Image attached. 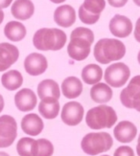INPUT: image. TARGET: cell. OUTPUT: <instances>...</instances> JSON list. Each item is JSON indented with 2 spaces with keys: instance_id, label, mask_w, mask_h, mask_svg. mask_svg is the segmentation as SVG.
Instances as JSON below:
<instances>
[{
  "instance_id": "e0dca14e",
  "label": "cell",
  "mask_w": 140,
  "mask_h": 156,
  "mask_svg": "<svg viewBox=\"0 0 140 156\" xmlns=\"http://www.w3.org/2000/svg\"><path fill=\"white\" fill-rule=\"evenodd\" d=\"M44 124L42 119L36 113H29L21 120V129L30 136H38L43 130Z\"/></svg>"
},
{
  "instance_id": "44dd1931",
  "label": "cell",
  "mask_w": 140,
  "mask_h": 156,
  "mask_svg": "<svg viewBox=\"0 0 140 156\" xmlns=\"http://www.w3.org/2000/svg\"><path fill=\"white\" fill-rule=\"evenodd\" d=\"M38 96L41 100L45 98H55L57 100L61 97V90L59 84L54 80H43L38 85Z\"/></svg>"
},
{
  "instance_id": "4fadbf2b",
  "label": "cell",
  "mask_w": 140,
  "mask_h": 156,
  "mask_svg": "<svg viewBox=\"0 0 140 156\" xmlns=\"http://www.w3.org/2000/svg\"><path fill=\"white\" fill-rule=\"evenodd\" d=\"M15 104L19 111H32L38 104V98L32 89L22 88L15 95Z\"/></svg>"
},
{
  "instance_id": "7a4b0ae2",
  "label": "cell",
  "mask_w": 140,
  "mask_h": 156,
  "mask_svg": "<svg viewBox=\"0 0 140 156\" xmlns=\"http://www.w3.org/2000/svg\"><path fill=\"white\" fill-rule=\"evenodd\" d=\"M93 54L99 63L109 64L125 57L126 46L121 40L116 38H102L95 44Z\"/></svg>"
},
{
  "instance_id": "8992f818",
  "label": "cell",
  "mask_w": 140,
  "mask_h": 156,
  "mask_svg": "<svg viewBox=\"0 0 140 156\" xmlns=\"http://www.w3.org/2000/svg\"><path fill=\"white\" fill-rule=\"evenodd\" d=\"M106 8V0H84L79 8L80 20L88 25H93L100 19Z\"/></svg>"
},
{
  "instance_id": "ffe728a7",
  "label": "cell",
  "mask_w": 140,
  "mask_h": 156,
  "mask_svg": "<svg viewBox=\"0 0 140 156\" xmlns=\"http://www.w3.org/2000/svg\"><path fill=\"white\" fill-rule=\"evenodd\" d=\"M59 100L55 98H45L42 99L41 103L38 104V112L44 119L53 120L57 118L59 112Z\"/></svg>"
},
{
  "instance_id": "ba28073f",
  "label": "cell",
  "mask_w": 140,
  "mask_h": 156,
  "mask_svg": "<svg viewBox=\"0 0 140 156\" xmlns=\"http://www.w3.org/2000/svg\"><path fill=\"white\" fill-rule=\"evenodd\" d=\"M120 101L127 108H135L140 112V75L135 76L120 93Z\"/></svg>"
},
{
  "instance_id": "5b68a950",
  "label": "cell",
  "mask_w": 140,
  "mask_h": 156,
  "mask_svg": "<svg viewBox=\"0 0 140 156\" xmlns=\"http://www.w3.org/2000/svg\"><path fill=\"white\" fill-rule=\"evenodd\" d=\"M113 146V140L108 132H91L84 135L81 147L84 153L95 156L109 151Z\"/></svg>"
},
{
  "instance_id": "5bb4252c",
  "label": "cell",
  "mask_w": 140,
  "mask_h": 156,
  "mask_svg": "<svg viewBox=\"0 0 140 156\" xmlns=\"http://www.w3.org/2000/svg\"><path fill=\"white\" fill-rule=\"evenodd\" d=\"M19 57L17 47L11 43H0V72L6 71L16 62Z\"/></svg>"
},
{
  "instance_id": "6da1fadb",
  "label": "cell",
  "mask_w": 140,
  "mask_h": 156,
  "mask_svg": "<svg viewBox=\"0 0 140 156\" xmlns=\"http://www.w3.org/2000/svg\"><path fill=\"white\" fill-rule=\"evenodd\" d=\"M93 42L94 33L85 27H77L70 35V41L67 45L68 56L77 62L84 60L89 56Z\"/></svg>"
},
{
  "instance_id": "8d00e7d4",
  "label": "cell",
  "mask_w": 140,
  "mask_h": 156,
  "mask_svg": "<svg viewBox=\"0 0 140 156\" xmlns=\"http://www.w3.org/2000/svg\"><path fill=\"white\" fill-rule=\"evenodd\" d=\"M133 2H135V4L138 7H140V0H132Z\"/></svg>"
},
{
  "instance_id": "e575fe53",
  "label": "cell",
  "mask_w": 140,
  "mask_h": 156,
  "mask_svg": "<svg viewBox=\"0 0 140 156\" xmlns=\"http://www.w3.org/2000/svg\"><path fill=\"white\" fill-rule=\"evenodd\" d=\"M50 1L55 4H61V3H63L65 0H50Z\"/></svg>"
},
{
  "instance_id": "74e56055",
  "label": "cell",
  "mask_w": 140,
  "mask_h": 156,
  "mask_svg": "<svg viewBox=\"0 0 140 156\" xmlns=\"http://www.w3.org/2000/svg\"><path fill=\"white\" fill-rule=\"evenodd\" d=\"M137 60H138V63L140 64V51H139L138 55H137Z\"/></svg>"
},
{
  "instance_id": "484cf974",
  "label": "cell",
  "mask_w": 140,
  "mask_h": 156,
  "mask_svg": "<svg viewBox=\"0 0 140 156\" xmlns=\"http://www.w3.org/2000/svg\"><path fill=\"white\" fill-rule=\"evenodd\" d=\"M38 150V140L30 137H23L16 144V151L19 156H37Z\"/></svg>"
},
{
  "instance_id": "4dcf8cb0",
  "label": "cell",
  "mask_w": 140,
  "mask_h": 156,
  "mask_svg": "<svg viewBox=\"0 0 140 156\" xmlns=\"http://www.w3.org/2000/svg\"><path fill=\"white\" fill-rule=\"evenodd\" d=\"M13 0H0V9H5L11 5Z\"/></svg>"
},
{
  "instance_id": "d6a6232c",
  "label": "cell",
  "mask_w": 140,
  "mask_h": 156,
  "mask_svg": "<svg viewBox=\"0 0 140 156\" xmlns=\"http://www.w3.org/2000/svg\"><path fill=\"white\" fill-rule=\"evenodd\" d=\"M136 152H137V155L140 156V134L138 136V140H137V145H136Z\"/></svg>"
},
{
  "instance_id": "83f0119b",
  "label": "cell",
  "mask_w": 140,
  "mask_h": 156,
  "mask_svg": "<svg viewBox=\"0 0 140 156\" xmlns=\"http://www.w3.org/2000/svg\"><path fill=\"white\" fill-rule=\"evenodd\" d=\"M113 156H135V151L129 146H121L114 151Z\"/></svg>"
},
{
  "instance_id": "7402d4cb",
  "label": "cell",
  "mask_w": 140,
  "mask_h": 156,
  "mask_svg": "<svg viewBox=\"0 0 140 156\" xmlns=\"http://www.w3.org/2000/svg\"><path fill=\"white\" fill-rule=\"evenodd\" d=\"M112 89L106 83H98L94 84L90 89V97L93 101L97 104H106L112 98Z\"/></svg>"
},
{
  "instance_id": "52a82bcc",
  "label": "cell",
  "mask_w": 140,
  "mask_h": 156,
  "mask_svg": "<svg viewBox=\"0 0 140 156\" xmlns=\"http://www.w3.org/2000/svg\"><path fill=\"white\" fill-rule=\"evenodd\" d=\"M131 76V70L124 62L110 64L105 71V80L111 87L119 88L126 84Z\"/></svg>"
},
{
  "instance_id": "d6986e66",
  "label": "cell",
  "mask_w": 140,
  "mask_h": 156,
  "mask_svg": "<svg viewBox=\"0 0 140 156\" xmlns=\"http://www.w3.org/2000/svg\"><path fill=\"white\" fill-rule=\"evenodd\" d=\"M83 83L77 77L71 76L64 79L62 83V92L67 99H76L83 92Z\"/></svg>"
},
{
  "instance_id": "9c48e42d",
  "label": "cell",
  "mask_w": 140,
  "mask_h": 156,
  "mask_svg": "<svg viewBox=\"0 0 140 156\" xmlns=\"http://www.w3.org/2000/svg\"><path fill=\"white\" fill-rule=\"evenodd\" d=\"M17 136V124L10 115L0 116V148L9 147Z\"/></svg>"
},
{
  "instance_id": "3957f363",
  "label": "cell",
  "mask_w": 140,
  "mask_h": 156,
  "mask_svg": "<svg viewBox=\"0 0 140 156\" xmlns=\"http://www.w3.org/2000/svg\"><path fill=\"white\" fill-rule=\"evenodd\" d=\"M67 40L66 34L57 28H41L33 37V44L39 51L62 50Z\"/></svg>"
},
{
  "instance_id": "2e32d148",
  "label": "cell",
  "mask_w": 140,
  "mask_h": 156,
  "mask_svg": "<svg viewBox=\"0 0 140 156\" xmlns=\"http://www.w3.org/2000/svg\"><path fill=\"white\" fill-rule=\"evenodd\" d=\"M115 139L120 143H131L137 134V128L130 121H121L113 129Z\"/></svg>"
},
{
  "instance_id": "277c9868",
  "label": "cell",
  "mask_w": 140,
  "mask_h": 156,
  "mask_svg": "<svg viewBox=\"0 0 140 156\" xmlns=\"http://www.w3.org/2000/svg\"><path fill=\"white\" fill-rule=\"evenodd\" d=\"M117 122V114L111 106L100 105L92 107L86 113L85 123L91 129L110 128Z\"/></svg>"
},
{
  "instance_id": "ac0fdd59",
  "label": "cell",
  "mask_w": 140,
  "mask_h": 156,
  "mask_svg": "<svg viewBox=\"0 0 140 156\" xmlns=\"http://www.w3.org/2000/svg\"><path fill=\"white\" fill-rule=\"evenodd\" d=\"M12 15L19 20H27L35 12V6L31 0H16L12 6Z\"/></svg>"
},
{
  "instance_id": "603a6c76",
  "label": "cell",
  "mask_w": 140,
  "mask_h": 156,
  "mask_svg": "<svg viewBox=\"0 0 140 156\" xmlns=\"http://www.w3.org/2000/svg\"><path fill=\"white\" fill-rule=\"evenodd\" d=\"M26 34L25 26L18 21H10L4 28V35L11 41H20L26 37Z\"/></svg>"
},
{
  "instance_id": "8fae6325",
  "label": "cell",
  "mask_w": 140,
  "mask_h": 156,
  "mask_svg": "<svg viewBox=\"0 0 140 156\" xmlns=\"http://www.w3.org/2000/svg\"><path fill=\"white\" fill-rule=\"evenodd\" d=\"M47 59L39 53H31L24 59V69L30 76L41 75L47 70Z\"/></svg>"
},
{
  "instance_id": "d590c367",
  "label": "cell",
  "mask_w": 140,
  "mask_h": 156,
  "mask_svg": "<svg viewBox=\"0 0 140 156\" xmlns=\"http://www.w3.org/2000/svg\"><path fill=\"white\" fill-rule=\"evenodd\" d=\"M0 156H10V155L5 151H0Z\"/></svg>"
},
{
  "instance_id": "1f68e13d",
  "label": "cell",
  "mask_w": 140,
  "mask_h": 156,
  "mask_svg": "<svg viewBox=\"0 0 140 156\" xmlns=\"http://www.w3.org/2000/svg\"><path fill=\"white\" fill-rule=\"evenodd\" d=\"M4 105H5V103H4V99L2 97V95L0 94V113H1L4 109Z\"/></svg>"
},
{
  "instance_id": "d4e9b609",
  "label": "cell",
  "mask_w": 140,
  "mask_h": 156,
  "mask_svg": "<svg viewBox=\"0 0 140 156\" xmlns=\"http://www.w3.org/2000/svg\"><path fill=\"white\" fill-rule=\"evenodd\" d=\"M2 85L7 90L15 91L18 89L23 83V77L21 73L17 70H10L4 73L1 77Z\"/></svg>"
},
{
  "instance_id": "cb8c5ba5",
  "label": "cell",
  "mask_w": 140,
  "mask_h": 156,
  "mask_svg": "<svg viewBox=\"0 0 140 156\" xmlns=\"http://www.w3.org/2000/svg\"><path fill=\"white\" fill-rule=\"evenodd\" d=\"M103 78V70L97 64L90 63L84 66L82 70V79L86 84L94 85Z\"/></svg>"
},
{
  "instance_id": "836d02e7",
  "label": "cell",
  "mask_w": 140,
  "mask_h": 156,
  "mask_svg": "<svg viewBox=\"0 0 140 156\" xmlns=\"http://www.w3.org/2000/svg\"><path fill=\"white\" fill-rule=\"evenodd\" d=\"M3 19H4V12H3L2 9H0V24L2 23Z\"/></svg>"
},
{
  "instance_id": "f35d334b",
  "label": "cell",
  "mask_w": 140,
  "mask_h": 156,
  "mask_svg": "<svg viewBox=\"0 0 140 156\" xmlns=\"http://www.w3.org/2000/svg\"><path fill=\"white\" fill-rule=\"evenodd\" d=\"M102 156H109V155H108V154H105V155H102Z\"/></svg>"
},
{
  "instance_id": "30bf717a",
  "label": "cell",
  "mask_w": 140,
  "mask_h": 156,
  "mask_svg": "<svg viewBox=\"0 0 140 156\" xmlns=\"http://www.w3.org/2000/svg\"><path fill=\"white\" fill-rule=\"evenodd\" d=\"M84 106L78 101H68L66 103L63 109L61 118L65 125L70 126H78L84 118Z\"/></svg>"
},
{
  "instance_id": "9a60e30c",
  "label": "cell",
  "mask_w": 140,
  "mask_h": 156,
  "mask_svg": "<svg viewBox=\"0 0 140 156\" xmlns=\"http://www.w3.org/2000/svg\"><path fill=\"white\" fill-rule=\"evenodd\" d=\"M54 21L63 28H69L76 21V11L70 5L57 7L54 12Z\"/></svg>"
},
{
  "instance_id": "f546056e",
  "label": "cell",
  "mask_w": 140,
  "mask_h": 156,
  "mask_svg": "<svg viewBox=\"0 0 140 156\" xmlns=\"http://www.w3.org/2000/svg\"><path fill=\"white\" fill-rule=\"evenodd\" d=\"M135 38L137 42L140 43V17L137 19L135 23Z\"/></svg>"
},
{
  "instance_id": "7c38bea8",
  "label": "cell",
  "mask_w": 140,
  "mask_h": 156,
  "mask_svg": "<svg viewBox=\"0 0 140 156\" xmlns=\"http://www.w3.org/2000/svg\"><path fill=\"white\" fill-rule=\"evenodd\" d=\"M109 28L112 36L119 38H126L132 32V23L129 17L122 15H115L110 19Z\"/></svg>"
},
{
  "instance_id": "4316f807",
  "label": "cell",
  "mask_w": 140,
  "mask_h": 156,
  "mask_svg": "<svg viewBox=\"0 0 140 156\" xmlns=\"http://www.w3.org/2000/svg\"><path fill=\"white\" fill-rule=\"evenodd\" d=\"M38 150L37 156H52L54 153V146L47 139H38Z\"/></svg>"
},
{
  "instance_id": "f1b7e54d",
  "label": "cell",
  "mask_w": 140,
  "mask_h": 156,
  "mask_svg": "<svg viewBox=\"0 0 140 156\" xmlns=\"http://www.w3.org/2000/svg\"><path fill=\"white\" fill-rule=\"evenodd\" d=\"M108 2L111 7H114V8H122V7H124L127 4L128 0H108Z\"/></svg>"
}]
</instances>
